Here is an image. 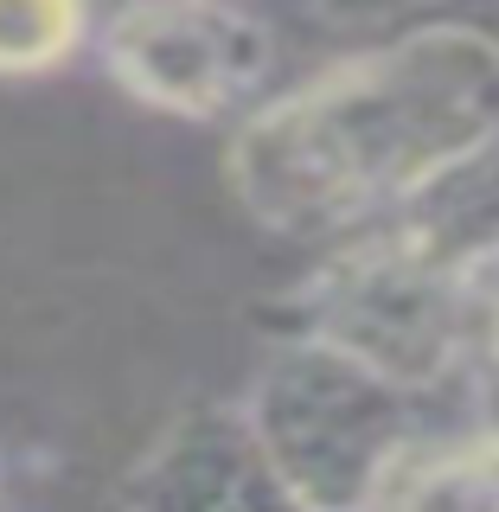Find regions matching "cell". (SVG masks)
I'll return each instance as SVG.
<instances>
[{
	"label": "cell",
	"mask_w": 499,
	"mask_h": 512,
	"mask_svg": "<svg viewBox=\"0 0 499 512\" xmlns=\"http://www.w3.org/2000/svg\"><path fill=\"white\" fill-rule=\"evenodd\" d=\"M499 128V32L423 20L250 109L224 141V186L250 224L340 244L416 199Z\"/></svg>",
	"instance_id": "6da1fadb"
},
{
	"label": "cell",
	"mask_w": 499,
	"mask_h": 512,
	"mask_svg": "<svg viewBox=\"0 0 499 512\" xmlns=\"http://www.w3.org/2000/svg\"><path fill=\"white\" fill-rule=\"evenodd\" d=\"M269 333L327 346L416 397H436L448 384H468L474 276L442 269L397 224H365L327 244L295 288H282Z\"/></svg>",
	"instance_id": "7a4b0ae2"
},
{
	"label": "cell",
	"mask_w": 499,
	"mask_h": 512,
	"mask_svg": "<svg viewBox=\"0 0 499 512\" xmlns=\"http://www.w3.org/2000/svg\"><path fill=\"white\" fill-rule=\"evenodd\" d=\"M237 410L276 474L320 512H365L378 468L423 429L416 391L308 340H276Z\"/></svg>",
	"instance_id": "3957f363"
},
{
	"label": "cell",
	"mask_w": 499,
	"mask_h": 512,
	"mask_svg": "<svg viewBox=\"0 0 499 512\" xmlns=\"http://www.w3.org/2000/svg\"><path fill=\"white\" fill-rule=\"evenodd\" d=\"M103 77L128 103L180 122H244L276 96V26L244 0H128L96 32Z\"/></svg>",
	"instance_id": "277c9868"
},
{
	"label": "cell",
	"mask_w": 499,
	"mask_h": 512,
	"mask_svg": "<svg viewBox=\"0 0 499 512\" xmlns=\"http://www.w3.org/2000/svg\"><path fill=\"white\" fill-rule=\"evenodd\" d=\"M109 512H320L276 474L237 404H199L173 416L128 461Z\"/></svg>",
	"instance_id": "5b68a950"
},
{
	"label": "cell",
	"mask_w": 499,
	"mask_h": 512,
	"mask_svg": "<svg viewBox=\"0 0 499 512\" xmlns=\"http://www.w3.org/2000/svg\"><path fill=\"white\" fill-rule=\"evenodd\" d=\"M365 512H499V429L423 423L378 468Z\"/></svg>",
	"instance_id": "8992f818"
},
{
	"label": "cell",
	"mask_w": 499,
	"mask_h": 512,
	"mask_svg": "<svg viewBox=\"0 0 499 512\" xmlns=\"http://www.w3.org/2000/svg\"><path fill=\"white\" fill-rule=\"evenodd\" d=\"M378 224H397L416 250L455 276H487L499 263V128L480 135L461 160H448L416 199Z\"/></svg>",
	"instance_id": "52a82bcc"
},
{
	"label": "cell",
	"mask_w": 499,
	"mask_h": 512,
	"mask_svg": "<svg viewBox=\"0 0 499 512\" xmlns=\"http://www.w3.org/2000/svg\"><path fill=\"white\" fill-rule=\"evenodd\" d=\"M90 26V0H0V77L64 71Z\"/></svg>",
	"instance_id": "ba28073f"
},
{
	"label": "cell",
	"mask_w": 499,
	"mask_h": 512,
	"mask_svg": "<svg viewBox=\"0 0 499 512\" xmlns=\"http://www.w3.org/2000/svg\"><path fill=\"white\" fill-rule=\"evenodd\" d=\"M474 416L499 429V263L474 276V359H468Z\"/></svg>",
	"instance_id": "9c48e42d"
},
{
	"label": "cell",
	"mask_w": 499,
	"mask_h": 512,
	"mask_svg": "<svg viewBox=\"0 0 499 512\" xmlns=\"http://www.w3.org/2000/svg\"><path fill=\"white\" fill-rule=\"evenodd\" d=\"M320 26H340V32H359V26H397V20H416L423 7L436 0H301ZM423 26V20H416Z\"/></svg>",
	"instance_id": "30bf717a"
},
{
	"label": "cell",
	"mask_w": 499,
	"mask_h": 512,
	"mask_svg": "<svg viewBox=\"0 0 499 512\" xmlns=\"http://www.w3.org/2000/svg\"><path fill=\"white\" fill-rule=\"evenodd\" d=\"M461 20H480V26L499 32V0H468V13H461Z\"/></svg>",
	"instance_id": "8fae6325"
}]
</instances>
